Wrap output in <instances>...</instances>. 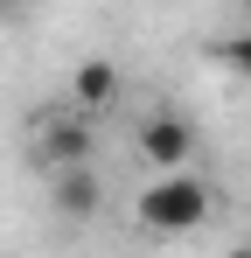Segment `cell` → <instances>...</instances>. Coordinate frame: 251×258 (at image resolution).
Segmentation results:
<instances>
[{"mask_svg":"<svg viewBox=\"0 0 251 258\" xmlns=\"http://www.w3.org/2000/svg\"><path fill=\"white\" fill-rule=\"evenodd\" d=\"M209 210H216V196H209L203 174L174 168V174H154L140 196H133V216L154 230V237H189V230H203Z\"/></svg>","mask_w":251,"mask_h":258,"instance_id":"obj_1","label":"cell"},{"mask_svg":"<svg viewBox=\"0 0 251 258\" xmlns=\"http://www.w3.org/2000/svg\"><path fill=\"white\" fill-rule=\"evenodd\" d=\"M91 147H98V133H91V112L84 105H56V112H42L35 133H28V154H35V168H84L91 161Z\"/></svg>","mask_w":251,"mask_h":258,"instance_id":"obj_2","label":"cell"},{"mask_svg":"<svg viewBox=\"0 0 251 258\" xmlns=\"http://www.w3.org/2000/svg\"><path fill=\"white\" fill-rule=\"evenodd\" d=\"M133 154L154 174H174V168L196 161V126L174 119V112H154V119H140V133H133Z\"/></svg>","mask_w":251,"mask_h":258,"instance_id":"obj_3","label":"cell"},{"mask_svg":"<svg viewBox=\"0 0 251 258\" xmlns=\"http://www.w3.org/2000/svg\"><path fill=\"white\" fill-rule=\"evenodd\" d=\"M49 196H56V210L70 216V223H91L98 203H105V181H98L91 161H84V168H56V174H49Z\"/></svg>","mask_w":251,"mask_h":258,"instance_id":"obj_4","label":"cell"},{"mask_svg":"<svg viewBox=\"0 0 251 258\" xmlns=\"http://www.w3.org/2000/svg\"><path fill=\"white\" fill-rule=\"evenodd\" d=\"M70 105H84V112L119 105V63H77V77H70Z\"/></svg>","mask_w":251,"mask_h":258,"instance_id":"obj_5","label":"cell"},{"mask_svg":"<svg viewBox=\"0 0 251 258\" xmlns=\"http://www.w3.org/2000/svg\"><path fill=\"white\" fill-rule=\"evenodd\" d=\"M223 63H230V70H237V77L251 84V28H237V35L223 42Z\"/></svg>","mask_w":251,"mask_h":258,"instance_id":"obj_6","label":"cell"},{"mask_svg":"<svg viewBox=\"0 0 251 258\" xmlns=\"http://www.w3.org/2000/svg\"><path fill=\"white\" fill-rule=\"evenodd\" d=\"M223 258H251V244H230V251H223Z\"/></svg>","mask_w":251,"mask_h":258,"instance_id":"obj_7","label":"cell"},{"mask_svg":"<svg viewBox=\"0 0 251 258\" xmlns=\"http://www.w3.org/2000/svg\"><path fill=\"white\" fill-rule=\"evenodd\" d=\"M14 7H21V0H0V14H14Z\"/></svg>","mask_w":251,"mask_h":258,"instance_id":"obj_8","label":"cell"},{"mask_svg":"<svg viewBox=\"0 0 251 258\" xmlns=\"http://www.w3.org/2000/svg\"><path fill=\"white\" fill-rule=\"evenodd\" d=\"M244 7H251V0H244Z\"/></svg>","mask_w":251,"mask_h":258,"instance_id":"obj_9","label":"cell"}]
</instances>
